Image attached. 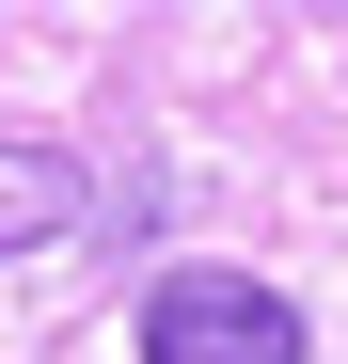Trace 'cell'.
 <instances>
[{
    "instance_id": "cell-1",
    "label": "cell",
    "mask_w": 348,
    "mask_h": 364,
    "mask_svg": "<svg viewBox=\"0 0 348 364\" xmlns=\"http://www.w3.org/2000/svg\"><path fill=\"white\" fill-rule=\"evenodd\" d=\"M127 333H143V364H301V301L254 269H158Z\"/></svg>"
},
{
    "instance_id": "cell-2",
    "label": "cell",
    "mask_w": 348,
    "mask_h": 364,
    "mask_svg": "<svg viewBox=\"0 0 348 364\" xmlns=\"http://www.w3.org/2000/svg\"><path fill=\"white\" fill-rule=\"evenodd\" d=\"M111 191H95V159L80 143H16L0 127V254H48V237H80Z\"/></svg>"
}]
</instances>
